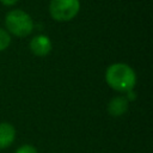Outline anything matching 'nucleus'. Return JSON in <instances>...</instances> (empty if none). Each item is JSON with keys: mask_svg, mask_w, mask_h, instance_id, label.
Returning <instances> with one entry per match:
<instances>
[{"mask_svg": "<svg viewBox=\"0 0 153 153\" xmlns=\"http://www.w3.org/2000/svg\"><path fill=\"white\" fill-rule=\"evenodd\" d=\"M136 80L137 78L135 71L124 62L111 63L105 71L106 84L120 93H126L130 90H134Z\"/></svg>", "mask_w": 153, "mask_h": 153, "instance_id": "nucleus-1", "label": "nucleus"}, {"mask_svg": "<svg viewBox=\"0 0 153 153\" xmlns=\"http://www.w3.org/2000/svg\"><path fill=\"white\" fill-rule=\"evenodd\" d=\"M5 29L11 36L19 38L27 37L35 29L32 17L22 8H12L5 16Z\"/></svg>", "mask_w": 153, "mask_h": 153, "instance_id": "nucleus-2", "label": "nucleus"}, {"mask_svg": "<svg viewBox=\"0 0 153 153\" xmlns=\"http://www.w3.org/2000/svg\"><path fill=\"white\" fill-rule=\"evenodd\" d=\"M80 0H50L48 11L55 22L65 23L73 20L80 12Z\"/></svg>", "mask_w": 153, "mask_h": 153, "instance_id": "nucleus-3", "label": "nucleus"}, {"mask_svg": "<svg viewBox=\"0 0 153 153\" xmlns=\"http://www.w3.org/2000/svg\"><path fill=\"white\" fill-rule=\"evenodd\" d=\"M29 48L33 55L38 57H44L51 53L53 43H51V39L47 35L38 33L30 39Z\"/></svg>", "mask_w": 153, "mask_h": 153, "instance_id": "nucleus-4", "label": "nucleus"}, {"mask_svg": "<svg viewBox=\"0 0 153 153\" xmlns=\"http://www.w3.org/2000/svg\"><path fill=\"white\" fill-rule=\"evenodd\" d=\"M129 108V102L124 96H115L108 103V112L111 117L123 116Z\"/></svg>", "mask_w": 153, "mask_h": 153, "instance_id": "nucleus-5", "label": "nucleus"}, {"mask_svg": "<svg viewBox=\"0 0 153 153\" xmlns=\"http://www.w3.org/2000/svg\"><path fill=\"white\" fill-rule=\"evenodd\" d=\"M16 140V128L10 122H0V149L10 147Z\"/></svg>", "mask_w": 153, "mask_h": 153, "instance_id": "nucleus-6", "label": "nucleus"}, {"mask_svg": "<svg viewBox=\"0 0 153 153\" xmlns=\"http://www.w3.org/2000/svg\"><path fill=\"white\" fill-rule=\"evenodd\" d=\"M11 42H12L11 35L6 31V29L0 27V53L4 51V50H6L10 47Z\"/></svg>", "mask_w": 153, "mask_h": 153, "instance_id": "nucleus-7", "label": "nucleus"}, {"mask_svg": "<svg viewBox=\"0 0 153 153\" xmlns=\"http://www.w3.org/2000/svg\"><path fill=\"white\" fill-rule=\"evenodd\" d=\"M14 153H38L37 152V148L30 143H25V145H22L19 146Z\"/></svg>", "mask_w": 153, "mask_h": 153, "instance_id": "nucleus-8", "label": "nucleus"}, {"mask_svg": "<svg viewBox=\"0 0 153 153\" xmlns=\"http://www.w3.org/2000/svg\"><path fill=\"white\" fill-rule=\"evenodd\" d=\"M18 1H19V0H0V2H1L4 6H6V7H12V6L17 5Z\"/></svg>", "mask_w": 153, "mask_h": 153, "instance_id": "nucleus-9", "label": "nucleus"}, {"mask_svg": "<svg viewBox=\"0 0 153 153\" xmlns=\"http://www.w3.org/2000/svg\"><path fill=\"white\" fill-rule=\"evenodd\" d=\"M126 94H127V96H124V97L128 99V102H130V100H134V99L136 98V92H135L134 90H130V91L126 92Z\"/></svg>", "mask_w": 153, "mask_h": 153, "instance_id": "nucleus-10", "label": "nucleus"}]
</instances>
